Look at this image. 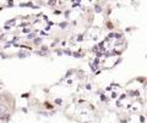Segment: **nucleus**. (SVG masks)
Here are the masks:
<instances>
[{
	"label": "nucleus",
	"mask_w": 147,
	"mask_h": 123,
	"mask_svg": "<svg viewBox=\"0 0 147 123\" xmlns=\"http://www.w3.org/2000/svg\"><path fill=\"white\" fill-rule=\"evenodd\" d=\"M6 112H7V107L5 106V105L0 104V116L5 115V113H6Z\"/></svg>",
	"instance_id": "nucleus-1"
}]
</instances>
